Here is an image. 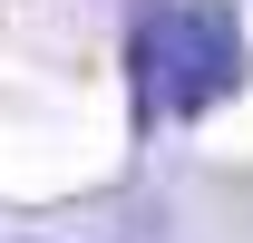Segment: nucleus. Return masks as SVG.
I'll return each instance as SVG.
<instances>
[{
  "mask_svg": "<svg viewBox=\"0 0 253 243\" xmlns=\"http://www.w3.org/2000/svg\"><path fill=\"white\" fill-rule=\"evenodd\" d=\"M244 88V10L234 0H156L136 20V97L146 117H205Z\"/></svg>",
  "mask_w": 253,
  "mask_h": 243,
  "instance_id": "nucleus-1",
  "label": "nucleus"
}]
</instances>
